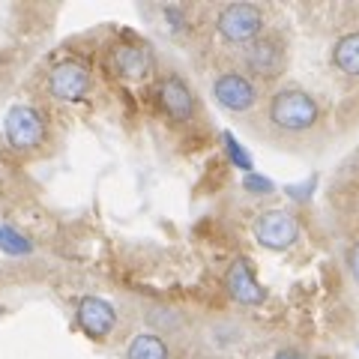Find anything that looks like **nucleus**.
I'll return each instance as SVG.
<instances>
[{"label":"nucleus","instance_id":"f3484780","mask_svg":"<svg viewBox=\"0 0 359 359\" xmlns=\"http://www.w3.org/2000/svg\"><path fill=\"white\" fill-rule=\"evenodd\" d=\"M347 264H351V273L356 276V282H359V243L351 249V257H347Z\"/></svg>","mask_w":359,"mask_h":359},{"label":"nucleus","instance_id":"2eb2a0df","mask_svg":"<svg viewBox=\"0 0 359 359\" xmlns=\"http://www.w3.org/2000/svg\"><path fill=\"white\" fill-rule=\"evenodd\" d=\"M224 144H228V156H231V162L237 165V168H243V171H252V159L245 156V150H243V144L233 138V135L228 132L224 135Z\"/></svg>","mask_w":359,"mask_h":359},{"label":"nucleus","instance_id":"1a4fd4ad","mask_svg":"<svg viewBox=\"0 0 359 359\" xmlns=\"http://www.w3.org/2000/svg\"><path fill=\"white\" fill-rule=\"evenodd\" d=\"M245 66L261 75V78H276L285 66V51L276 39H266V36H257L255 42H249L245 48Z\"/></svg>","mask_w":359,"mask_h":359},{"label":"nucleus","instance_id":"39448f33","mask_svg":"<svg viewBox=\"0 0 359 359\" xmlns=\"http://www.w3.org/2000/svg\"><path fill=\"white\" fill-rule=\"evenodd\" d=\"M255 237L264 249H276L282 252L287 245H294L299 237V228H297V219L285 210H266L257 216L255 222Z\"/></svg>","mask_w":359,"mask_h":359},{"label":"nucleus","instance_id":"20e7f679","mask_svg":"<svg viewBox=\"0 0 359 359\" xmlns=\"http://www.w3.org/2000/svg\"><path fill=\"white\" fill-rule=\"evenodd\" d=\"M90 90V69L81 60H63L48 75V93L57 102H81Z\"/></svg>","mask_w":359,"mask_h":359},{"label":"nucleus","instance_id":"dca6fc26","mask_svg":"<svg viewBox=\"0 0 359 359\" xmlns=\"http://www.w3.org/2000/svg\"><path fill=\"white\" fill-rule=\"evenodd\" d=\"M245 189L249 192H273V183L264 177H255V174H245Z\"/></svg>","mask_w":359,"mask_h":359},{"label":"nucleus","instance_id":"a211bd4d","mask_svg":"<svg viewBox=\"0 0 359 359\" xmlns=\"http://www.w3.org/2000/svg\"><path fill=\"white\" fill-rule=\"evenodd\" d=\"M276 359H306V356L297 353V351H278V353H276Z\"/></svg>","mask_w":359,"mask_h":359},{"label":"nucleus","instance_id":"0eeeda50","mask_svg":"<svg viewBox=\"0 0 359 359\" xmlns=\"http://www.w3.org/2000/svg\"><path fill=\"white\" fill-rule=\"evenodd\" d=\"M224 287H228V294L237 302H243V306H261L266 299V290L257 285V278H255L245 257H237V261L228 266V273H224Z\"/></svg>","mask_w":359,"mask_h":359},{"label":"nucleus","instance_id":"f03ea898","mask_svg":"<svg viewBox=\"0 0 359 359\" xmlns=\"http://www.w3.org/2000/svg\"><path fill=\"white\" fill-rule=\"evenodd\" d=\"M216 27L228 42H255L264 30V15L252 4H231L219 13Z\"/></svg>","mask_w":359,"mask_h":359},{"label":"nucleus","instance_id":"9d476101","mask_svg":"<svg viewBox=\"0 0 359 359\" xmlns=\"http://www.w3.org/2000/svg\"><path fill=\"white\" fill-rule=\"evenodd\" d=\"M159 99H162L165 114L171 120H177V123L192 120V114H195V96H192V90H189V84L183 81V78L168 75L162 81V87H159Z\"/></svg>","mask_w":359,"mask_h":359},{"label":"nucleus","instance_id":"423d86ee","mask_svg":"<svg viewBox=\"0 0 359 359\" xmlns=\"http://www.w3.org/2000/svg\"><path fill=\"white\" fill-rule=\"evenodd\" d=\"M114 323H117V311L111 302L99 299V297H84L78 302V327H81L90 339H96V341L108 339Z\"/></svg>","mask_w":359,"mask_h":359},{"label":"nucleus","instance_id":"9b49d317","mask_svg":"<svg viewBox=\"0 0 359 359\" xmlns=\"http://www.w3.org/2000/svg\"><path fill=\"white\" fill-rule=\"evenodd\" d=\"M114 69L126 81H141L153 69V54L147 45H123L114 51Z\"/></svg>","mask_w":359,"mask_h":359},{"label":"nucleus","instance_id":"7ed1b4c3","mask_svg":"<svg viewBox=\"0 0 359 359\" xmlns=\"http://www.w3.org/2000/svg\"><path fill=\"white\" fill-rule=\"evenodd\" d=\"M4 132H6V141L15 150H33L45 138V120L36 108L15 105V108H9V114L4 120Z\"/></svg>","mask_w":359,"mask_h":359},{"label":"nucleus","instance_id":"4468645a","mask_svg":"<svg viewBox=\"0 0 359 359\" xmlns=\"http://www.w3.org/2000/svg\"><path fill=\"white\" fill-rule=\"evenodd\" d=\"M0 249L13 252V255H27L33 245L27 237H21V233H15L13 228H0Z\"/></svg>","mask_w":359,"mask_h":359},{"label":"nucleus","instance_id":"f257e3e1","mask_svg":"<svg viewBox=\"0 0 359 359\" xmlns=\"http://www.w3.org/2000/svg\"><path fill=\"white\" fill-rule=\"evenodd\" d=\"M320 117L318 102L306 93V90H282L269 102V120L282 132H306Z\"/></svg>","mask_w":359,"mask_h":359},{"label":"nucleus","instance_id":"f8f14e48","mask_svg":"<svg viewBox=\"0 0 359 359\" xmlns=\"http://www.w3.org/2000/svg\"><path fill=\"white\" fill-rule=\"evenodd\" d=\"M332 63L339 66L344 75H359V33H347L335 42Z\"/></svg>","mask_w":359,"mask_h":359},{"label":"nucleus","instance_id":"ddd939ff","mask_svg":"<svg viewBox=\"0 0 359 359\" xmlns=\"http://www.w3.org/2000/svg\"><path fill=\"white\" fill-rule=\"evenodd\" d=\"M126 359H168V344L153 332L135 335L126 347Z\"/></svg>","mask_w":359,"mask_h":359},{"label":"nucleus","instance_id":"6e6552de","mask_svg":"<svg viewBox=\"0 0 359 359\" xmlns=\"http://www.w3.org/2000/svg\"><path fill=\"white\" fill-rule=\"evenodd\" d=\"M212 96H216L219 105L228 108V111H249L257 99L255 84L245 75H237V72L219 75L216 84H212Z\"/></svg>","mask_w":359,"mask_h":359}]
</instances>
